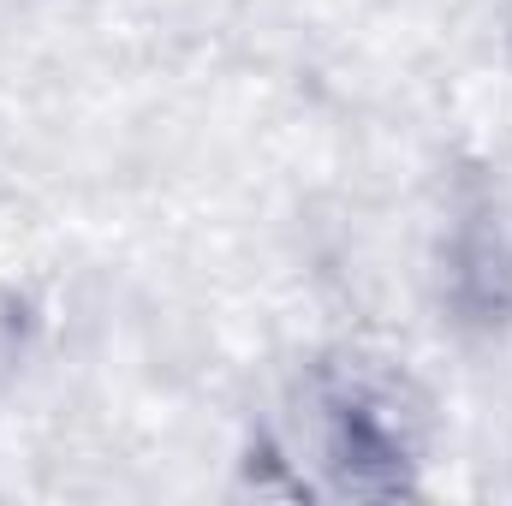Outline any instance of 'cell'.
Listing matches in <instances>:
<instances>
[{
	"instance_id": "1",
	"label": "cell",
	"mask_w": 512,
	"mask_h": 506,
	"mask_svg": "<svg viewBox=\"0 0 512 506\" xmlns=\"http://www.w3.org/2000/svg\"><path fill=\"white\" fill-rule=\"evenodd\" d=\"M429 393L370 352H328L304 376L298 489L334 501H411L429 465Z\"/></svg>"
},
{
	"instance_id": "2",
	"label": "cell",
	"mask_w": 512,
	"mask_h": 506,
	"mask_svg": "<svg viewBox=\"0 0 512 506\" xmlns=\"http://www.w3.org/2000/svg\"><path fill=\"white\" fill-rule=\"evenodd\" d=\"M36 340H42V304H36L18 280L0 274V393L24 376Z\"/></svg>"
}]
</instances>
